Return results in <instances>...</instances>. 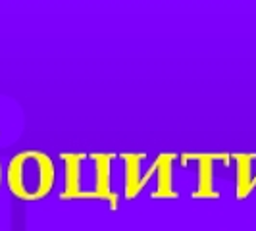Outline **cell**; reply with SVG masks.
Masks as SVG:
<instances>
[{
	"mask_svg": "<svg viewBox=\"0 0 256 231\" xmlns=\"http://www.w3.org/2000/svg\"><path fill=\"white\" fill-rule=\"evenodd\" d=\"M54 168L48 156L27 150L14 156L8 166V187L24 200H37L50 191Z\"/></svg>",
	"mask_w": 256,
	"mask_h": 231,
	"instance_id": "1",
	"label": "cell"
}]
</instances>
